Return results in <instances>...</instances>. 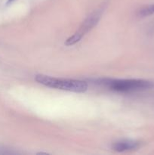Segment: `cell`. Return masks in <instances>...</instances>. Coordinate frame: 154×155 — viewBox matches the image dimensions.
<instances>
[{
    "mask_svg": "<svg viewBox=\"0 0 154 155\" xmlns=\"http://www.w3.org/2000/svg\"><path fill=\"white\" fill-rule=\"evenodd\" d=\"M154 13V5H150L146 6V7L142 8L139 11V15L142 17L148 16Z\"/></svg>",
    "mask_w": 154,
    "mask_h": 155,
    "instance_id": "5",
    "label": "cell"
},
{
    "mask_svg": "<svg viewBox=\"0 0 154 155\" xmlns=\"http://www.w3.org/2000/svg\"><path fill=\"white\" fill-rule=\"evenodd\" d=\"M101 84L107 86L111 90L120 92H136L151 89L154 84L145 80H102Z\"/></svg>",
    "mask_w": 154,
    "mask_h": 155,
    "instance_id": "2",
    "label": "cell"
},
{
    "mask_svg": "<svg viewBox=\"0 0 154 155\" xmlns=\"http://www.w3.org/2000/svg\"><path fill=\"white\" fill-rule=\"evenodd\" d=\"M101 16V11H96L94 12L93 13L91 14L82 24L80 26L79 29L69 38H68L65 42V45L67 46L75 45L78 42H79L80 39L86 34L88 33L94 27L96 26L99 21L100 18Z\"/></svg>",
    "mask_w": 154,
    "mask_h": 155,
    "instance_id": "3",
    "label": "cell"
},
{
    "mask_svg": "<svg viewBox=\"0 0 154 155\" xmlns=\"http://www.w3.org/2000/svg\"><path fill=\"white\" fill-rule=\"evenodd\" d=\"M35 80L37 83L47 87L69 91V92H84L88 89V86L85 82L82 80L56 78L43 74L36 75Z\"/></svg>",
    "mask_w": 154,
    "mask_h": 155,
    "instance_id": "1",
    "label": "cell"
},
{
    "mask_svg": "<svg viewBox=\"0 0 154 155\" xmlns=\"http://www.w3.org/2000/svg\"><path fill=\"white\" fill-rule=\"evenodd\" d=\"M139 147V142L135 141L123 140L116 142L113 145V149L118 152H124V151H131L136 149Z\"/></svg>",
    "mask_w": 154,
    "mask_h": 155,
    "instance_id": "4",
    "label": "cell"
},
{
    "mask_svg": "<svg viewBox=\"0 0 154 155\" xmlns=\"http://www.w3.org/2000/svg\"><path fill=\"white\" fill-rule=\"evenodd\" d=\"M14 1V0H8V4H10V3H11V2H13Z\"/></svg>",
    "mask_w": 154,
    "mask_h": 155,
    "instance_id": "6",
    "label": "cell"
}]
</instances>
